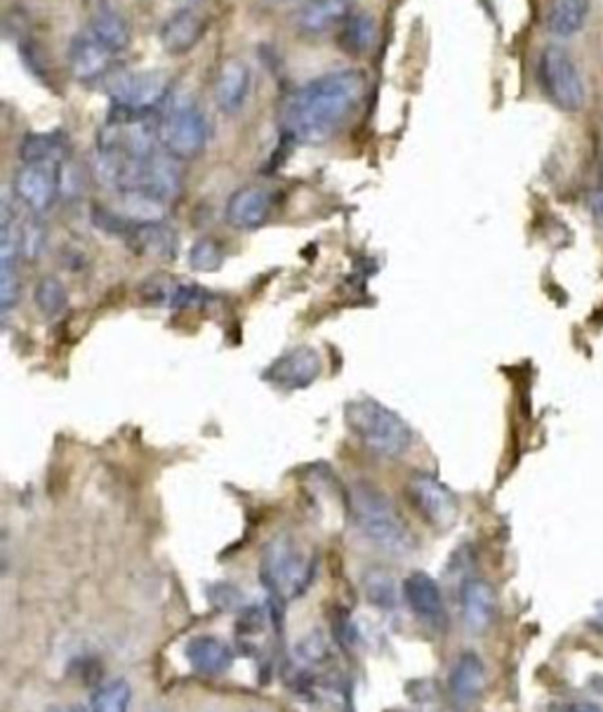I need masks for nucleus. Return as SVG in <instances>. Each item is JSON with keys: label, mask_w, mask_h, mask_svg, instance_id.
Returning <instances> with one entry per match:
<instances>
[{"label": "nucleus", "mask_w": 603, "mask_h": 712, "mask_svg": "<svg viewBox=\"0 0 603 712\" xmlns=\"http://www.w3.org/2000/svg\"><path fill=\"white\" fill-rule=\"evenodd\" d=\"M367 93L359 69H335L292 93L284 107L286 135L304 144H321L340 130Z\"/></svg>", "instance_id": "f257e3e1"}, {"label": "nucleus", "mask_w": 603, "mask_h": 712, "mask_svg": "<svg viewBox=\"0 0 603 712\" xmlns=\"http://www.w3.org/2000/svg\"><path fill=\"white\" fill-rule=\"evenodd\" d=\"M349 510L354 517L357 529L389 555H408L415 550V538L406 527L401 515L396 512L394 503L387 493H382L377 486L359 482L349 491Z\"/></svg>", "instance_id": "f03ea898"}, {"label": "nucleus", "mask_w": 603, "mask_h": 712, "mask_svg": "<svg viewBox=\"0 0 603 712\" xmlns=\"http://www.w3.org/2000/svg\"><path fill=\"white\" fill-rule=\"evenodd\" d=\"M349 432L379 458H401L413 444V430L406 420L377 399L359 397L345 406Z\"/></svg>", "instance_id": "7ed1b4c3"}, {"label": "nucleus", "mask_w": 603, "mask_h": 712, "mask_svg": "<svg viewBox=\"0 0 603 712\" xmlns=\"http://www.w3.org/2000/svg\"><path fill=\"white\" fill-rule=\"evenodd\" d=\"M314 569V557L306 555L296 538L290 533H278L262 552L260 578L274 600L288 602L298 600L312 586Z\"/></svg>", "instance_id": "20e7f679"}, {"label": "nucleus", "mask_w": 603, "mask_h": 712, "mask_svg": "<svg viewBox=\"0 0 603 712\" xmlns=\"http://www.w3.org/2000/svg\"><path fill=\"white\" fill-rule=\"evenodd\" d=\"M156 130L160 147L178 161H191V158L201 156L210 135L208 119L194 105H174L166 111Z\"/></svg>", "instance_id": "39448f33"}, {"label": "nucleus", "mask_w": 603, "mask_h": 712, "mask_svg": "<svg viewBox=\"0 0 603 712\" xmlns=\"http://www.w3.org/2000/svg\"><path fill=\"white\" fill-rule=\"evenodd\" d=\"M540 83L542 90L558 109L568 113L584 107V83L576 62L564 48L550 46L540 55Z\"/></svg>", "instance_id": "423d86ee"}, {"label": "nucleus", "mask_w": 603, "mask_h": 712, "mask_svg": "<svg viewBox=\"0 0 603 712\" xmlns=\"http://www.w3.org/2000/svg\"><path fill=\"white\" fill-rule=\"evenodd\" d=\"M170 93V79L166 71H128L109 81V97L113 109L149 116Z\"/></svg>", "instance_id": "0eeeda50"}, {"label": "nucleus", "mask_w": 603, "mask_h": 712, "mask_svg": "<svg viewBox=\"0 0 603 712\" xmlns=\"http://www.w3.org/2000/svg\"><path fill=\"white\" fill-rule=\"evenodd\" d=\"M408 498L413 503L415 510L422 515L426 524L446 531L450 529L455 521H458L460 507L458 498L453 496V491L438 482L434 474L418 472L408 479Z\"/></svg>", "instance_id": "6e6552de"}, {"label": "nucleus", "mask_w": 603, "mask_h": 712, "mask_svg": "<svg viewBox=\"0 0 603 712\" xmlns=\"http://www.w3.org/2000/svg\"><path fill=\"white\" fill-rule=\"evenodd\" d=\"M24 237L14 217L10 196H3V215H0V312L3 316L17 304L20 295V249Z\"/></svg>", "instance_id": "1a4fd4ad"}, {"label": "nucleus", "mask_w": 603, "mask_h": 712, "mask_svg": "<svg viewBox=\"0 0 603 712\" xmlns=\"http://www.w3.org/2000/svg\"><path fill=\"white\" fill-rule=\"evenodd\" d=\"M321 369H323V363H321L318 350H314V347H309V345H300V347H292V350H288L278 359H274L269 363V369L262 373V377L269 385H274L276 389L296 391V389H304L312 385L321 375Z\"/></svg>", "instance_id": "9d476101"}, {"label": "nucleus", "mask_w": 603, "mask_h": 712, "mask_svg": "<svg viewBox=\"0 0 603 712\" xmlns=\"http://www.w3.org/2000/svg\"><path fill=\"white\" fill-rule=\"evenodd\" d=\"M140 295L144 298V302L166 310H203L215 300V295L208 288L180 279H170V276H154V279H146L140 288Z\"/></svg>", "instance_id": "9b49d317"}, {"label": "nucleus", "mask_w": 603, "mask_h": 712, "mask_svg": "<svg viewBox=\"0 0 603 712\" xmlns=\"http://www.w3.org/2000/svg\"><path fill=\"white\" fill-rule=\"evenodd\" d=\"M14 194L34 213H46L60 194V164H24L14 176Z\"/></svg>", "instance_id": "f8f14e48"}, {"label": "nucleus", "mask_w": 603, "mask_h": 712, "mask_svg": "<svg viewBox=\"0 0 603 712\" xmlns=\"http://www.w3.org/2000/svg\"><path fill=\"white\" fill-rule=\"evenodd\" d=\"M403 600L424 625L434 630H444L448 623L444 592H441L436 580L430 574L415 571L403 580Z\"/></svg>", "instance_id": "ddd939ff"}, {"label": "nucleus", "mask_w": 603, "mask_h": 712, "mask_svg": "<svg viewBox=\"0 0 603 712\" xmlns=\"http://www.w3.org/2000/svg\"><path fill=\"white\" fill-rule=\"evenodd\" d=\"M116 52L105 43H99L91 32H85L71 40L69 48V69L71 76L81 83H97L111 76Z\"/></svg>", "instance_id": "4468645a"}, {"label": "nucleus", "mask_w": 603, "mask_h": 712, "mask_svg": "<svg viewBox=\"0 0 603 712\" xmlns=\"http://www.w3.org/2000/svg\"><path fill=\"white\" fill-rule=\"evenodd\" d=\"M135 253L158 260H172L178 255L180 239L178 231L168 227L164 220L156 222H132L125 217V227L121 234Z\"/></svg>", "instance_id": "2eb2a0df"}, {"label": "nucleus", "mask_w": 603, "mask_h": 712, "mask_svg": "<svg viewBox=\"0 0 603 712\" xmlns=\"http://www.w3.org/2000/svg\"><path fill=\"white\" fill-rule=\"evenodd\" d=\"M276 196L267 186H241L227 203V220L233 229H257L269 220Z\"/></svg>", "instance_id": "dca6fc26"}, {"label": "nucleus", "mask_w": 603, "mask_h": 712, "mask_svg": "<svg viewBox=\"0 0 603 712\" xmlns=\"http://www.w3.org/2000/svg\"><path fill=\"white\" fill-rule=\"evenodd\" d=\"M460 614L469 632L483 635L495 623L497 598L489 580L467 578L460 588Z\"/></svg>", "instance_id": "f3484780"}, {"label": "nucleus", "mask_w": 603, "mask_h": 712, "mask_svg": "<svg viewBox=\"0 0 603 712\" xmlns=\"http://www.w3.org/2000/svg\"><path fill=\"white\" fill-rule=\"evenodd\" d=\"M205 28H208V22H205L203 14L194 8H184L178 10L174 14L164 22L160 26V46L172 57H180L194 50L198 43L205 36Z\"/></svg>", "instance_id": "a211bd4d"}, {"label": "nucleus", "mask_w": 603, "mask_h": 712, "mask_svg": "<svg viewBox=\"0 0 603 712\" xmlns=\"http://www.w3.org/2000/svg\"><path fill=\"white\" fill-rule=\"evenodd\" d=\"M253 88V74L243 60L231 57L222 67L215 81V105L225 113H237L245 105V99Z\"/></svg>", "instance_id": "6ab92c4d"}, {"label": "nucleus", "mask_w": 603, "mask_h": 712, "mask_svg": "<svg viewBox=\"0 0 603 712\" xmlns=\"http://www.w3.org/2000/svg\"><path fill=\"white\" fill-rule=\"evenodd\" d=\"M184 656L189 665L203 677H219L233 665V651L222 639L213 635H198L189 639L184 647Z\"/></svg>", "instance_id": "aec40b11"}, {"label": "nucleus", "mask_w": 603, "mask_h": 712, "mask_svg": "<svg viewBox=\"0 0 603 712\" xmlns=\"http://www.w3.org/2000/svg\"><path fill=\"white\" fill-rule=\"evenodd\" d=\"M351 14V0H306L298 12V28L306 36L337 32Z\"/></svg>", "instance_id": "412c9836"}, {"label": "nucleus", "mask_w": 603, "mask_h": 712, "mask_svg": "<svg viewBox=\"0 0 603 712\" xmlns=\"http://www.w3.org/2000/svg\"><path fill=\"white\" fill-rule=\"evenodd\" d=\"M448 687H450L453 699L458 703L469 705V703L481 699V693L485 689V665L479 659V653H474V651L460 653L450 671Z\"/></svg>", "instance_id": "4be33fe9"}, {"label": "nucleus", "mask_w": 603, "mask_h": 712, "mask_svg": "<svg viewBox=\"0 0 603 712\" xmlns=\"http://www.w3.org/2000/svg\"><path fill=\"white\" fill-rule=\"evenodd\" d=\"M377 40V24L367 12H351L347 22L337 28V46L351 57H361L373 50Z\"/></svg>", "instance_id": "5701e85b"}, {"label": "nucleus", "mask_w": 603, "mask_h": 712, "mask_svg": "<svg viewBox=\"0 0 603 712\" xmlns=\"http://www.w3.org/2000/svg\"><path fill=\"white\" fill-rule=\"evenodd\" d=\"M87 32H91L99 43H105V46L116 55L123 52L130 46V38H132L128 20L111 5H99L93 12L91 28H87Z\"/></svg>", "instance_id": "b1692460"}, {"label": "nucleus", "mask_w": 603, "mask_h": 712, "mask_svg": "<svg viewBox=\"0 0 603 712\" xmlns=\"http://www.w3.org/2000/svg\"><path fill=\"white\" fill-rule=\"evenodd\" d=\"M22 161L24 164H64L69 154V142L62 130L52 133H32L22 142Z\"/></svg>", "instance_id": "393cba45"}, {"label": "nucleus", "mask_w": 603, "mask_h": 712, "mask_svg": "<svg viewBox=\"0 0 603 712\" xmlns=\"http://www.w3.org/2000/svg\"><path fill=\"white\" fill-rule=\"evenodd\" d=\"M590 14V0H550L547 28L558 38L576 36Z\"/></svg>", "instance_id": "a878e982"}, {"label": "nucleus", "mask_w": 603, "mask_h": 712, "mask_svg": "<svg viewBox=\"0 0 603 712\" xmlns=\"http://www.w3.org/2000/svg\"><path fill=\"white\" fill-rule=\"evenodd\" d=\"M130 703L132 687L128 685V679H111L97 689L87 712H130Z\"/></svg>", "instance_id": "bb28decb"}, {"label": "nucleus", "mask_w": 603, "mask_h": 712, "mask_svg": "<svg viewBox=\"0 0 603 712\" xmlns=\"http://www.w3.org/2000/svg\"><path fill=\"white\" fill-rule=\"evenodd\" d=\"M363 590L371 604L379 608H394L399 604V590H396V580L391 574L382 569H371L363 576Z\"/></svg>", "instance_id": "cd10ccee"}, {"label": "nucleus", "mask_w": 603, "mask_h": 712, "mask_svg": "<svg viewBox=\"0 0 603 712\" xmlns=\"http://www.w3.org/2000/svg\"><path fill=\"white\" fill-rule=\"evenodd\" d=\"M34 298H36V307L50 318L60 316L69 304L67 288L60 279H55V276H46V279L36 286Z\"/></svg>", "instance_id": "c85d7f7f"}, {"label": "nucleus", "mask_w": 603, "mask_h": 712, "mask_svg": "<svg viewBox=\"0 0 603 712\" xmlns=\"http://www.w3.org/2000/svg\"><path fill=\"white\" fill-rule=\"evenodd\" d=\"M189 263L196 271H215L225 263V251L215 239H201L189 253Z\"/></svg>", "instance_id": "c756f323"}, {"label": "nucleus", "mask_w": 603, "mask_h": 712, "mask_svg": "<svg viewBox=\"0 0 603 712\" xmlns=\"http://www.w3.org/2000/svg\"><path fill=\"white\" fill-rule=\"evenodd\" d=\"M298 653L304 661H323L328 656L326 637H323L321 630H314L312 635H306L302 642L298 644Z\"/></svg>", "instance_id": "7c9ffc66"}, {"label": "nucleus", "mask_w": 603, "mask_h": 712, "mask_svg": "<svg viewBox=\"0 0 603 712\" xmlns=\"http://www.w3.org/2000/svg\"><path fill=\"white\" fill-rule=\"evenodd\" d=\"M562 712H603V708L592 701H572Z\"/></svg>", "instance_id": "2f4dec72"}, {"label": "nucleus", "mask_w": 603, "mask_h": 712, "mask_svg": "<svg viewBox=\"0 0 603 712\" xmlns=\"http://www.w3.org/2000/svg\"><path fill=\"white\" fill-rule=\"evenodd\" d=\"M590 628H594L596 632L603 635V602L594 608V614H592V618H590Z\"/></svg>", "instance_id": "473e14b6"}, {"label": "nucleus", "mask_w": 603, "mask_h": 712, "mask_svg": "<svg viewBox=\"0 0 603 712\" xmlns=\"http://www.w3.org/2000/svg\"><path fill=\"white\" fill-rule=\"evenodd\" d=\"M594 210L599 215V220L603 222V170H601V182L596 189V196H594Z\"/></svg>", "instance_id": "72a5a7b5"}, {"label": "nucleus", "mask_w": 603, "mask_h": 712, "mask_svg": "<svg viewBox=\"0 0 603 712\" xmlns=\"http://www.w3.org/2000/svg\"><path fill=\"white\" fill-rule=\"evenodd\" d=\"M73 712H81V710H73Z\"/></svg>", "instance_id": "f704fd0d"}]
</instances>
